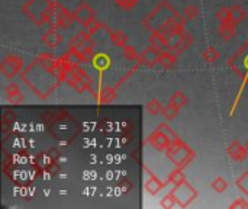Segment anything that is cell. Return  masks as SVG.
Masks as SVG:
<instances>
[{
  "mask_svg": "<svg viewBox=\"0 0 248 209\" xmlns=\"http://www.w3.org/2000/svg\"><path fill=\"white\" fill-rule=\"evenodd\" d=\"M164 4L160 3L145 19H144V25L145 28H148L151 32L153 31H158L163 32L167 38L171 33L176 32H182L185 31V19L173 9L170 7L169 13L163 12Z\"/></svg>",
  "mask_w": 248,
  "mask_h": 209,
  "instance_id": "1",
  "label": "cell"
},
{
  "mask_svg": "<svg viewBox=\"0 0 248 209\" xmlns=\"http://www.w3.org/2000/svg\"><path fill=\"white\" fill-rule=\"evenodd\" d=\"M22 12L38 26L51 23L52 1L51 0H28L22 6Z\"/></svg>",
  "mask_w": 248,
  "mask_h": 209,
  "instance_id": "2",
  "label": "cell"
},
{
  "mask_svg": "<svg viewBox=\"0 0 248 209\" xmlns=\"http://www.w3.org/2000/svg\"><path fill=\"white\" fill-rule=\"evenodd\" d=\"M166 154L169 157V160L180 169H185L186 166H189L193 160H195V153L193 150H190L182 140L171 143L170 147L166 150Z\"/></svg>",
  "mask_w": 248,
  "mask_h": 209,
  "instance_id": "3",
  "label": "cell"
},
{
  "mask_svg": "<svg viewBox=\"0 0 248 209\" xmlns=\"http://www.w3.org/2000/svg\"><path fill=\"white\" fill-rule=\"evenodd\" d=\"M76 22L73 12H68L64 6L60 3L52 1V16H51V28L58 29H68Z\"/></svg>",
  "mask_w": 248,
  "mask_h": 209,
  "instance_id": "4",
  "label": "cell"
},
{
  "mask_svg": "<svg viewBox=\"0 0 248 209\" xmlns=\"http://www.w3.org/2000/svg\"><path fill=\"white\" fill-rule=\"evenodd\" d=\"M171 192H173V195L176 196V199H177L180 208L189 207V205L198 198V191H196L193 186H190L187 182L174 186V189H173Z\"/></svg>",
  "mask_w": 248,
  "mask_h": 209,
  "instance_id": "5",
  "label": "cell"
},
{
  "mask_svg": "<svg viewBox=\"0 0 248 209\" xmlns=\"http://www.w3.org/2000/svg\"><path fill=\"white\" fill-rule=\"evenodd\" d=\"M23 65V61L17 55H7L1 63H0V73L6 79H13L16 74H19L20 68Z\"/></svg>",
  "mask_w": 248,
  "mask_h": 209,
  "instance_id": "6",
  "label": "cell"
},
{
  "mask_svg": "<svg viewBox=\"0 0 248 209\" xmlns=\"http://www.w3.org/2000/svg\"><path fill=\"white\" fill-rule=\"evenodd\" d=\"M73 15H74L76 22L81 23L83 26H86L87 23L94 20V10L92 9V6L87 1H80L76 6V9L73 10Z\"/></svg>",
  "mask_w": 248,
  "mask_h": 209,
  "instance_id": "7",
  "label": "cell"
},
{
  "mask_svg": "<svg viewBox=\"0 0 248 209\" xmlns=\"http://www.w3.org/2000/svg\"><path fill=\"white\" fill-rule=\"evenodd\" d=\"M70 49H84V48H94V42L90 38V33L87 31H80L78 33H76L70 44H68Z\"/></svg>",
  "mask_w": 248,
  "mask_h": 209,
  "instance_id": "8",
  "label": "cell"
},
{
  "mask_svg": "<svg viewBox=\"0 0 248 209\" xmlns=\"http://www.w3.org/2000/svg\"><path fill=\"white\" fill-rule=\"evenodd\" d=\"M147 143H150L157 151H166L170 147V144H171L169 137L160 128H157V129H154L151 132V135L147 138Z\"/></svg>",
  "mask_w": 248,
  "mask_h": 209,
  "instance_id": "9",
  "label": "cell"
},
{
  "mask_svg": "<svg viewBox=\"0 0 248 209\" xmlns=\"http://www.w3.org/2000/svg\"><path fill=\"white\" fill-rule=\"evenodd\" d=\"M160 54H161V49L157 48V47H154V45H151V47H148V48H145L142 51V54H141V57H140L138 61H140V64H145L147 67L151 68L155 64H158Z\"/></svg>",
  "mask_w": 248,
  "mask_h": 209,
  "instance_id": "10",
  "label": "cell"
},
{
  "mask_svg": "<svg viewBox=\"0 0 248 209\" xmlns=\"http://www.w3.org/2000/svg\"><path fill=\"white\" fill-rule=\"evenodd\" d=\"M227 153H228L230 159H232L234 161H244L248 156V150L246 148V145H241L238 141H232L228 145Z\"/></svg>",
  "mask_w": 248,
  "mask_h": 209,
  "instance_id": "11",
  "label": "cell"
},
{
  "mask_svg": "<svg viewBox=\"0 0 248 209\" xmlns=\"http://www.w3.org/2000/svg\"><path fill=\"white\" fill-rule=\"evenodd\" d=\"M62 41H64V36L57 31V28H51L48 32L42 35V42L48 48H57L58 45L62 44Z\"/></svg>",
  "mask_w": 248,
  "mask_h": 209,
  "instance_id": "12",
  "label": "cell"
},
{
  "mask_svg": "<svg viewBox=\"0 0 248 209\" xmlns=\"http://www.w3.org/2000/svg\"><path fill=\"white\" fill-rule=\"evenodd\" d=\"M93 96L97 103H110L116 97V90L113 87H100L97 92H93Z\"/></svg>",
  "mask_w": 248,
  "mask_h": 209,
  "instance_id": "13",
  "label": "cell"
},
{
  "mask_svg": "<svg viewBox=\"0 0 248 209\" xmlns=\"http://www.w3.org/2000/svg\"><path fill=\"white\" fill-rule=\"evenodd\" d=\"M235 26H237V25H235L231 19H228V20H225V22H219V28H218L219 36H221L224 41L232 39V38L235 36V33H237Z\"/></svg>",
  "mask_w": 248,
  "mask_h": 209,
  "instance_id": "14",
  "label": "cell"
},
{
  "mask_svg": "<svg viewBox=\"0 0 248 209\" xmlns=\"http://www.w3.org/2000/svg\"><path fill=\"white\" fill-rule=\"evenodd\" d=\"M167 185H169L167 182H166V183L161 182L155 175L151 173V177H150V179L147 180V183H145V191H147L148 193H151V195H157V193H158L160 191H163Z\"/></svg>",
  "mask_w": 248,
  "mask_h": 209,
  "instance_id": "15",
  "label": "cell"
},
{
  "mask_svg": "<svg viewBox=\"0 0 248 209\" xmlns=\"http://www.w3.org/2000/svg\"><path fill=\"white\" fill-rule=\"evenodd\" d=\"M176 61H177V58H176V54H174V52H171V51H169V49H161L158 64H160L163 68H166V70L173 68V67L176 65Z\"/></svg>",
  "mask_w": 248,
  "mask_h": 209,
  "instance_id": "16",
  "label": "cell"
},
{
  "mask_svg": "<svg viewBox=\"0 0 248 209\" xmlns=\"http://www.w3.org/2000/svg\"><path fill=\"white\" fill-rule=\"evenodd\" d=\"M108 33H109V38H110V41H112L113 45H116L119 48H124V47L128 45V36L122 31L108 29Z\"/></svg>",
  "mask_w": 248,
  "mask_h": 209,
  "instance_id": "17",
  "label": "cell"
},
{
  "mask_svg": "<svg viewBox=\"0 0 248 209\" xmlns=\"http://www.w3.org/2000/svg\"><path fill=\"white\" fill-rule=\"evenodd\" d=\"M246 16H247V12H246L241 6L235 4V6L230 7V19H231L235 25L241 23V22L246 19Z\"/></svg>",
  "mask_w": 248,
  "mask_h": 209,
  "instance_id": "18",
  "label": "cell"
},
{
  "mask_svg": "<svg viewBox=\"0 0 248 209\" xmlns=\"http://www.w3.org/2000/svg\"><path fill=\"white\" fill-rule=\"evenodd\" d=\"M186 182V176L183 173V169L180 167H176L170 175H169V179H167V183L173 185V186H177V185H182Z\"/></svg>",
  "mask_w": 248,
  "mask_h": 209,
  "instance_id": "19",
  "label": "cell"
},
{
  "mask_svg": "<svg viewBox=\"0 0 248 209\" xmlns=\"http://www.w3.org/2000/svg\"><path fill=\"white\" fill-rule=\"evenodd\" d=\"M169 103H170V105H173V106H176L177 109H182V108H185V106H186V103H187V97H186V95H185L183 92L177 90V92H174V93L170 96Z\"/></svg>",
  "mask_w": 248,
  "mask_h": 209,
  "instance_id": "20",
  "label": "cell"
},
{
  "mask_svg": "<svg viewBox=\"0 0 248 209\" xmlns=\"http://www.w3.org/2000/svg\"><path fill=\"white\" fill-rule=\"evenodd\" d=\"M202 57H203V60H205L208 64H215V63L219 60V52L217 51V48L208 47V48L202 52Z\"/></svg>",
  "mask_w": 248,
  "mask_h": 209,
  "instance_id": "21",
  "label": "cell"
},
{
  "mask_svg": "<svg viewBox=\"0 0 248 209\" xmlns=\"http://www.w3.org/2000/svg\"><path fill=\"white\" fill-rule=\"evenodd\" d=\"M179 111H180V109H177L176 106H173V105L169 103L167 106L163 108L161 115H163V118H164L166 121H174V119L177 118V115H179Z\"/></svg>",
  "mask_w": 248,
  "mask_h": 209,
  "instance_id": "22",
  "label": "cell"
},
{
  "mask_svg": "<svg viewBox=\"0 0 248 209\" xmlns=\"http://www.w3.org/2000/svg\"><path fill=\"white\" fill-rule=\"evenodd\" d=\"M211 188H212L217 193H222V192H225V191L228 189V182H227L224 177L218 176V177L214 179V182L211 183Z\"/></svg>",
  "mask_w": 248,
  "mask_h": 209,
  "instance_id": "23",
  "label": "cell"
},
{
  "mask_svg": "<svg viewBox=\"0 0 248 209\" xmlns=\"http://www.w3.org/2000/svg\"><path fill=\"white\" fill-rule=\"evenodd\" d=\"M157 128H160L167 137H169V140H170V143H176V141H179L180 138H179V135L174 132V129L169 125V124H164V122H161Z\"/></svg>",
  "mask_w": 248,
  "mask_h": 209,
  "instance_id": "24",
  "label": "cell"
},
{
  "mask_svg": "<svg viewBox=\"0 0 248 209\" xmlns=\"http://www.w3.org/2000/svg\"><path fill=\"white\" fill-rule=\"evenodd\" d=\"M199 15H201V9H199L196 4H189V6H186L185 10H183V16H185L186 19H190V20L196 19Z\"/></svg>",
  "mask_w": 248,
  "mask_h": 209,
  "instance_id": "25",
  "label": "cell"
},
{
  "mask_svg": "<svg viewBox=\"0 0 248 209\" xmlns=\"http://www.w3.org/2000/svg\"><path fill=\"white\" fill-rule=\"evenodd\" d=\"M163 105H161V102L158 100V99H151L148 103H147V111H148V113H151V115H158V113H161V111H163Z\"/></svg>",
  "mask_w": 248,
  "mask_h": 209,
  "instance_id": "26",
  "label": "cell"
},
{
  "mask_svg": "<svg viewBox=\"0 0 248 209\" xmlns=\"http://www.w3.org/2000/svg\"><path fill=\"white\" fill-rule=\"evenodd\" d=\"M109 64H110V60H109V57H108V55H105V54H99V55H96V57H94V67H97L99 70L105 71V68H108V67H109Z\"/></svg>",
  "mask_w": 248,
  "mask_h": 209,
  "instance_id": "27",
  "label": "cell"
},
{
  "mask_svg": "<svg viewBox=\"0 0 248 209\" xmlns=\"http://www.w3.org/2000/svg\"><path fill=\"white\" fill-rule=\"evenodd\" d=\"M235 185L238 188L240 192H243L244 195H248V172L243 173L237 180H235Z\"/></svg>",
  "mask_w": 248,
  "mask_h": 209,
  "instance_id": "28",
  "label": "cell"
},
{
  "mask_svg": "<svg viewBox=\"0 0 248 209\" xmlns=\"http://www.w3.org/2000/svg\"><path fill=\"white\" fill-rule=\"evenodd\" d=\"M192 42H193V38H192V35H190L189 32H186V31H185V32H183V35H182L180 45H179V54H180V52H183L185 49L190 48Z\"/></svg>",
  "mask_w": 248,
  "mask_h": 209,
  "instance_id": "29",
  "label": "cell"
},
{
  "mask_svg": "<svg viewBox=\"0 0 248 209\" xmlns=\"http://www.w3.org/2000/svg\"><path fill=\"white\" fill-rule=\"evenodd\" d=\"M163 208H174V207H179V202H177V199H176V196L173 195V192L171 193H169V195H166L164 198H163V201H161V204H160ZM180 208V207H179Z\"/></svg>",
  "mask_w": 248,
  "mask_h": 209,
  "instance_id": "30",
  "label": "cell"
},
{
  "mask_svg": "<svg viewBox=\"0 0 248 209\" xmlns=\"http://www.w3.org/2000/svg\"><path fill=\"white\" fill-rule=\"evenodd\" d=\"M124 49V57L126 58V60H129V61H135V60H140V57H138V54H137V51L132 48V47H124L122 48Z\"/></svg>",
  "mask_w": 248,
  "mask_h": 209,
  "instance_id": "31",
  "label": "cell"
},
{
  "mask_svg": "<svg viewBox=\"0 0 248 209\" xmlns=\"http://www.w3.org/2000/svg\"><path fill=\"white\" fill-rule=\"evenodd\" d=\"M217 19L219 22H225L230 19V7H221L218 12H217Z\"/></svg>",
  "mask_w": 248,
  "mask_h": 209,
  "instance_id": "32",
  "label": "cell"
},
{
  "mask_svg": "<svg viewBox=\"0 0 248 209\" xmlns=\"http://www.w3.org/2000/svg\"><path fill=\"white\" fill-rule=\"evenodd\" d=\"M6 99H7V102L12 103V105H20V103L23 102V95H22V92H17V93H15V95H12V96H7Z\"/></svg>",
  "mask_w": 248,
  "mask_h": 209,
  "instance_id": "33",
  "label": "cell"
},
{
  "mask_svg": "<svg viewBox=\"0 0 248 209\" xmlns=\"http://www.w3.org/2000/svg\"><path fill=\"white\" fill-rule=\"evenodd\" d=\"M113 1H115L119 7L126 9V10H128V9H132V7L137 4V1H138V0H113Z\"/></svg>",
  "mask_w": 248,
  "mask_h": 209,
  "instance_id": "34",
  "label": "cell"
},
{
  "mask_svg": "<svg viewBox=\"0 0 248 209\" xmlns=\"http://www.w3.org/2000/svg\"><path fill=\"white\" fill-rule=\"evenodd\" d=\"M230 208L231 209H247L248 208V202L246 199H243V198H238V199H235L231 205H230Z\"/></svg>",
  "mask_w": 248,
  "mask_h": 209,
  "instance_id": "35",
  "label": "cell"
},
{
  "mask_svg": "<svg viewBox=\"0 0 248 209\" xmlns=\"http://www.w3.org/2000/svg\"><path fill=\"white\" fill-rule=\"evenodd\" d=\"M17 92H20V89H19V86H17L16 83H9V84L6 86V89H4L6 97H7V96H12V95H15V93H17Z\"/></svg>",
  "mask_w": 248,
  "mask_h": 209,
  "instance_id": "36",
  "label": "cell"
},
{
  "mask_svg": "<svg viewBox=\"0 0 248 209\" xmlns=\"http://www.w3.org/2000/svg\"><path fill=\"white\" fill-rule=\"evenodd\" d=\"M246 148L248 150V140H247V143H246Z\"/></svg>",
  "mask_w": 248,
  "mask_h": 209,
  "instance_id": "37",
  "label": "cell"
}]
</instances>
